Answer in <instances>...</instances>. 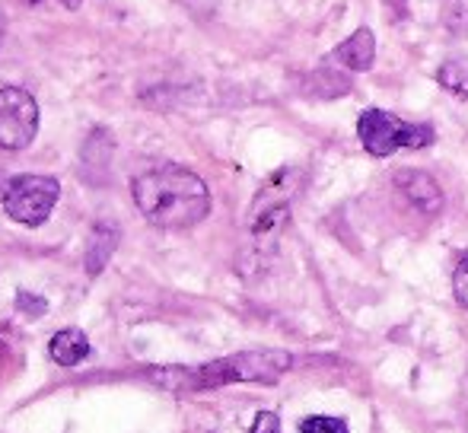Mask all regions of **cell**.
I'll list each match as a JSON object with an SVG mask.
<instances>
[{
  "instance_id": "obj_1",
  "label": "cell",
  "mask_w": 468,
  "mask_h": 433,
  "mask_svg": "<svg viewBox=\"0 0 468 433\" xmlns=\"http://www.w3.org/2000/svg\"><path fill=\"white\" fill-rule=\"evenodd\" d=\"M131 195L137 211L160 229H191L210 214V192L204 179L173 163L137 175Z\"/></svg>"
},
{
  "instance_id": "obj_2",
  "label": "cell",
  "mask_w": 468,
  "mask_h": 433,
  "mask_svg": "<svg viewBox=\"0 0 468 433\" xmlns=\"http://www.w3.org/2000/svg\"><path fill=\"white\" fill-rule=\"evenodd\" d=\"M290 370L287 351H242L204 366H166L147 370V379L173 392H201L229 383H278Z\"/></svg>"
},
{
  "instance_id": "obj_3",
  "label": "cell",
  "mask_w": 468,
  "mask_h": 433,
  "mask_svg": "<svg viewBox=\"0 0 468 433\" xmlns=\"http://www.w3.org/2000/svg\"><path fill=\"white\" fill-rule=\"evenodd\" d=\"M300 169H278L265 185L259 188L252 207H249V236L255 252H271L278 246L283 227L290 220V205L300 192Z\"/></svg>"
},
{
  "instance_id": "obj_4",
  "label": "cell",
  "mask_w": 468,
  "mask_h": 433,
  "mask_svg": "<svg viewBox=\"0 0 468 433\" xmlns=\"http://www.w3.org/2000/svg\"><path fill=\"white\" fill-rule=\"evenodd\" d=\"M357 137L370 156H392L395 150H424L433 143L431 124H411L401 121L399 115L382 109H367L357 118Z\"/></svg>"
},
{
  "instance_id": "obj_5",
  "label": "cell",
  "mask_w": 468,
  "mask_h": 433,
  "mask_svg": "<svg viewBox=\"0 0 468 433\" xmlns=\"http://www.w3.org/2000/svg\"><path fill=\"white\" fill-rule=\"evenodd\" d=\"M61 198V185L51 175H0V205L10 220L23 227H42Z\"/></svg>"
},
{
  "instance_id": "obj_6",
  "label": "cell",
  "mask_w": 468,
  "mask_h": 433,
  "mask_svg": "<svg viewBox=\"0 0 468 433\" xmlns=\"http://www.w3.org/2000/svg\"><path fill=\"white\" fill-rule=\"evenodd\" d=\"M38 134V106L26 90H0V150H26Z\"/></svg>"
},
{
  "instance_id": "obj_7",
  "label": "cell",
  "mask_w": 468,
  "mask_h": 433,
  "mask_svg": "<svg viewBox=\"0 0 468 433\" xmlns=\"http://www.w3.org/2000/svg\"><path fill=\"white\" fill-rule=\"evenodd\" d=\"M395 185H399V192L424 214H437L440 207H443V192H440V185L427 173H420V169H401V173L395 175Z\"/></svg>"
},
{
  "instance_id": "obj_8",
  "label": "cell",
  "mask_w": 468,
  "mask_h": 433,
  "mask_svg": "<svg viewBox=\"0 0 468 433\" xmlns=\"http://www.w3.org/2000/svg\"><path fill=\"white\" fill-rule=\"evenodd\" d=\"M373 58H376V38L367 26H360L351 38H345V42L332 51L335 64H341V68H347V70H357V74L373 68Z\"/></svg>"
},
{
  "instance_id": "obj_9",
  "label": "cell",
  "mask_w": 468,
  "mask_h": 433,
  "mask_svg": "<svg viewBox=\"0 0 468 433\" xmlns=\"http://www.w3.org/2000/svg\"><path fill=\"white\" fill-rule=\"evenodd\" d=\"M90 351H93V347H90V338L80 332V328H64V332H58L48 344L51 360L61 364V366L83 364V360L90 357Z\"/></svg>"
},
{
  "instance_id": "obj_10",
  "label": "cell",
  "mask_w": 468,
  "mask_h": 433,
  "mask_svg": "<svg viewBox=\"0 0 468 433\" xmlns=\"http://www.w3.org/2000/svg\"><path fill=\"white\" fill-rule=\"evenodd\" d=\"M115 248H118V229L112 227V223H96L93 236H90V246H87V274L96 278Z\"/></svg>"
},
{
  "instance_id": "obj_11",
  "label": "cell",
  "mask_w": 468,
  "mask_h": 433,
  "mask_svg": "<svg viewBox=\"0 0 468 433\" xmlns=\"http://www.w3.org/2000/svg\"><path fill=\"white\" fill-rule=\"evenodd\" d=\"M437 80H440V87H446L450 93L465 96L468 100V64H463V61L443 64V68L437 70Z\"/></svg>"
},
{
  "instance_id": "obj_12",
  "label": "cell",
  "mask_w": 468,
  "mask_h": 433,
  "mask_svg": "<svg viewBox=\"0 0 468 433\" xmlns=\"http://www.w3.org/2000/svg\"><path fill=\"white\" fill-rule=\"evenodd\" d=\"M443 23H446V29H452V32H468V0H450V6H446V13H443Z\"/></svg>"
},
{
  "instance_id": "obj_13",
  "label": "cell",
  "mask_w": 468,
  "mask_h": 433,
  "mask_svg": "<svg viewBox=\"0 0 468 433\" xmlns=\"http://www.w3.org/2000/svg\"><path fill=\"white\" fill-rule=\"evenodd\" d=\"M300 433H347V424L338 421V417L315 415V417H306V421L300 424Z\"/></svg>"
},
{
  "instance_id": "obj_14",
  "label": "cell",
  "mask_w": 468,
  "mask_h": 433,
  "mask_svg": "<svg viewBox=\"0 0 468 433\" xmlns=\"http://www.w3.org/2000/svg\"><path fill=\"white\" fill-rule=\"evenodd\" d=\"M452 290H456V300L468 310V255L456 265V274H452Z\"/></svg>"
},
{
  "instance_id": "obj_15",
  "label": "cell",
  "mask_w": 468,
  "mask_h": 433,
  "mask_svg": "<svg viewBox=\"0 0 468 433\" xmlns=\"http://www.w3.org/2000/svg\"><path fill=\"white\" fill-rule=\"evenodd\" d=\"M16 306H19L23 312H29V316H42V312L48 310V303H45L42 297H32V293H26V290L16 297Z\"/></svg>"
},
{
  "instance_id": "obj_16",
  "label": "cell",
  "mask_w": 468,
  "mask_h": 433,
  "mask_svg": "<svg viewBox=\"0 0 468 433\" xmlns=\"http://www.w3.org/2000/svg\"><path fill=\"white\" fill-rule=\"evenodd\" d=\"M252 433H281V421H278V415H271V411H261V415H255V421H252Z\"/></svg>"
},
{
  "instance_id": "obj_17",
  "label": "cell",
  "mask_w": 468,
  "mask_h": 433,
  "mask_svg": "<svg viewBox=\"0 0 468 433\" xmlns=\"http://www.w3.org/2000/svg\"><path fill=\"white\" fill-rule=\"evenodd\" d=\"M4 36H6V16H4V10H0V45H4Z\"/></svg>"
},
{
  "instance_id": "obj_18",
  "label": "cell",
  "mask_w": 468,
  "mask_h": 433,
  "mask_svg": "<svg viewBox=\"0 0 468 433\" xmlns=\"http://www.w3.org/2000/svg\"><path fill=\"white\" fill-rule=\"evenodd\" d=\"M61 4H64V6H68V10H77V6H80V4H83V0H61Z\"/></svg>"
},
{
  "instance_id": "obj_19",
  "label": "cell",
  "mask_w": 468,
  "mask_h": 433,
  "mask_svg": "<svg viewBox=\"0 0 468 433\" xmlns=\"http://www.w3.org/2000/svg\"><path fill=\"white\" fill-rule=\"evenodd\" d=\"M23 4H29V6H36V4H42V0H23Z\"/></svg>"
}]
</instances>
